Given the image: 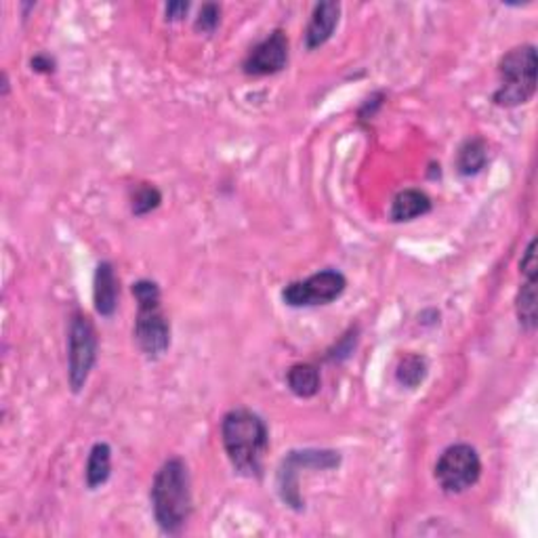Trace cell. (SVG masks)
<instances>
[{
  "label": "cell",
  "mask_w": 538,
  "mask_h": 538,
  "mask_svg": "<svg viewBox=\"0 0 538 538\" xmlns=\"http://www.w3.org/2000/svg\"><path fill=\"white\" fill-rule=\"evenodd\" d=\"M347 280L337 269H324L310 276L308 280L292 282L282 290V299L290 308H316L329 305L345 292Z\"/></svg>",
  "instance_id": "obj_7"
},
{
  "label": "cell",
  "mask_w": 538,
  "mask_h": 538,
  "mask_svg": "<svg viewBox=\"0 0 538 538\" xmlns=\"http://www.w3.org/2000/svg\"><path fill=\"white\" fill-rule=\"evenodd\" d=\"M482 473V461L475 448L454 444L442 452L435 465V480L446 492L459 494L475 486Z\"/></svg>",
  "instance_id": "obj_6"
},
{
  "label": "cell",
  "mask_w": 538,
  "mask_h": 538,
  "mask_svg": "<svg viewBox=\"0 0 538 538\" xmlns=\"http://www.w3.org/2000/svg\"><path fill=\"white\" fill-rule=\"evenodd\" d=\"M221 440L238 473L247 478H257L261 473L263 454L269 446V433L259 414L244 411V408L228 412L221 423Z\"/></svg>",
  "instance_id": "obj_1"
},
{
  "label": "cell",
  "mask_w": 538,
  "mask_h": 538,
  "mask_svg": "<svg viewBox=\"0 0 538 538\" xmlns=\"http://www.w3.org/2000/svg\"><path fill=\"white\" fill-rule=\"evenodd\" d=\"M340 5L339 3H320L311 13L310 25L305 30V46L310 51L318 49L324 43H329L335 28L339 25Z\"/></svg>",
  "instance_id": "obj_9"
},
{
  "label": "cell",
  "mask_w": 538,
  "mask_h": 538,
  "mask_svg": "<svg viewBox=\"0 0 538 538\" xmlns=\"http://www.w3.org/2000/svg\"><path fill=\"white\" fill-rule=\"evenodd\" d=\"M53 59L51 57H46V56H38V57H34L32 59V70L34 72H53Z\"/></svg>",
  "instance_id": "obj_21"
},
{
  "label": "cell",
  "mask_w": 538,
  "mask_h": 538,
  "mask_svg": "<svg viewBox=\"0 0 538 538\" xmlns=\"http://www.w3.org/2000/svg\"><path fill=\"white\" fill-rule=\"evenodd\" d=\"M112 473V448L106 442H97L88 452L86 461V486L95 490L110 480Z\"/></svg>",
  "instance_id": "obj_12"
},
{
  "label": "cell",
  "mask_w": 538,
  "mask_h": 538,
  "mask_svg": "<svg viewBox=\"0 0 538 538\" xmlns=\"http://www.w3.org/2000/svg\"><path fill=\"white\" fill-rule=\"evenodd\" d=\"M97 360V330L85 313L72 316L67 330V381L74 393L83 391Z\"/></svg>",
  "instance_id": "obj_5"
},
{
  "label": "cell",
  "mask_w": 538,
  "mask_h": 538,
  "mask_svg": "<svg viewBox=\"0 0 538 538\" xmlns=\"http://www.w3.org/2000/svg\"><path fill=\"white\" fill-rule=\"evenodd\" d=\"M162 202V196L158 189L154 186H147V183H143L137 189H135L133 194V213L135 215H147L152 213L154 208H158Z\"/></svg>",
  "instance_id": "obj_17"
},
{
  "label": "cell",
  "mask_w": 538,
  "mask_h": 538,
  "mask_svg": "<svg viewBox=\"0 0 538 538\" xmlns=\"http://www.w3.org/2000/svg\"><path fill=\"white\" fill-rule=\"evenodd\" d=\"M286 61H289V38L282 30H276L249 53V57L244 59V72L250 76H268L280 72Z\"/></svg>",
  "instance_id": "obj_8"
},
{
  "label": "cell",
  "mask_w": 538,
  "mask_h": 538,
  "mask_svg": "<svg viewBox=\"0 0 538 538\" xmlns=\"http://www.w3.org/2000/svg\"><path fill=\"white\" fill-rule=\"evenodd\" d=\"M149 496L162 533L179 534L192 513V483L186 462L181 459L167 461L156 473Z\"/></svg>",
  "instance_id": "obj_2"
},
{
  "label": "cell",
  "mask_w": 538,
  "mask_h": 538,
  "mask_svg": "<svg viewBox=\"0 0 538 538\" xmlns=\"http://www.w3.org/2000/svg\"><path fill=\"white\" fill-rule=\"evenodd\" d=\"M219 19H221V9H219V5L207 3V5H204L202 9H200L198 19H196V30L207 32V34L215 32V30H217V25H219Z\"/></svg>",
  "instance_id": "obj_18"
},
{
  "label": "cell",
  "mask_w": 538,
  "mask_h": 538,
  "mask_svg": "<svg viewBox=\"0 0 538 538\" xmlns=\"http://www.w3.org/2000/svg\"><path fill=\"white\" fill-rule=\"evenodd\" d=\"M93 301L95 310L99 316L110 318L118 305V278L112 263H99L97 271H95V282H93Z\"/></svg>",
  "instance_id": "obj_10"
},
{
  "label": "cell",
  "mask_w": 538,
  "mask_h": 538,
  "mask_svg": "<svg viewBox=\"0 0 538 538\" xmlns=\"http://www.w3.org/2000/svg\"><path fill=\"white\" fill-rule=\"evenodd\" d=\"M488 162V146L486 141L480 137L467 139L459 149V156H456V168H459L461 175L473 177L478 175L480 170L486 167Z\"/></svg>",
  "instance_id": "obj_13"
},
{
  "label": "cell",
  "mask_w": 538,
  "mask_h": 538,
  "mask_svg": "<svg viewBox=\"0 0 538 538\" xmlns=\"http://www.w3.org/2000/svg\"><path fill=\"white\" fill-rule=\"evenodd\" d=\"M501 86L494 93V104L515 107L526 104L536 93V49L533 45L511 49L499 64Z\"/></svg>",
  "instance_id": "obj_4"
},
{
  "label": "cell",
  "mask_w": 538,
  "mask_h": 538,
  "mask_svg": "<svg viewBox=\"0 0 538 538\" xmlns=\"http://www.w3.org/2000/svg\"><path fill=\"white\" fill-rule=\"evenodd\" d=\"M522 274L526 278H536V240H530L526 253L520 261Z\"/></svg>",
  "instance_id": "obj_19"
},
{
  "label": "cell",
  "mask_w": 538,
  "mask_h": 538,
  "mask_svg": "<svg viewBox=\"0 0 538 538\" xmlns=\"http://www.w3.org/2000/svg\"><path fill=\"white\" fill-rule=\"evenodd\" d=\"M286 383L297 398H313L320 391V372L313 364H295L286 374Z\"/></svg>",
  "instance_id": "obj_14"
},
{
  "label": "cell",
  "mask_w": 538,
  "mask_h": 538,
  "mask_svg": "<svg viewBox=\"0 0 538 538\" xmlns=\"http://www.w3.org/2000/svg\"><path fill=\"white\" fill-rule=\"evenodd\" d=\"M133 295L139 303L135 320V339L147 358H158L170 345V324L160 310V289L152 280L133 284Z\"/></svg>",
  "instance_id": "obj_3"
},
{
  "label": "cell",
  "mask_w": 538,
  "mask_h": 538,
  "mask_svg": "<svg viewBox=\"0 0 538 538\" xmlns=\"http://www.w3.org/2000/svg\"><path fill=\"white\" fill-rule=\"evenodd\" d=\"M188 11H189L188 3H168L167 5V19H170V22H179L181 17H186Z\"/></svg>",
  "instance_id": "obj_20"
},
{
  "label": "cell",
  "mask_w": 538,
  "mask_h": 538,
  "mask_svg": "<svg viewBox=\"0 0 538 538\" xmlns=\"http://www.w3.org/2000/svg\"><path fill=\"white\" fill-rule=\"evenodd\" d=\"M427 377V360L423 356H417V353H411V356H404L400 360L396 379L400 385L408 387V390H414L423 383Z\"/></svg>",
  "instance_id": "obj_16"
},
{
  "label": "cell",
  "mask_w": 538,
  "mask_h": 538,
  "mask_svg": "<svg viewBox=\"0 0 538 538\" xmlns=\"http://www.w3.org/2000/svg\"><path fill=\"white\" fill-rule=\"evenodd\" d=\"M431 210V198L421 189H404L391 204V221H412L417 217L427 215Z\"/></svg>",
  "instance_id": "obj_11"
},
{
  "label": "cell",
  "mask_w": 538,
  "mask_h": 538,
  "mask_svg": "<svg viewBox=\"0 0 538 538\" xmlns=\"http://www.w3.org/2000/svg\"><path fill=\"white\" fill-rule=\"evenodd\" d=\"M515 310L520 324L533 332L536 329V278H526V282L522 284L520 292H517Z\"/></svg>",
  "instance_id": "obj_15"
}]
</instances>
